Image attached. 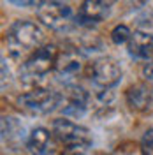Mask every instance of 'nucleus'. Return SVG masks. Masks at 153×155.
<instances>
[{
	"mask_svg": "<svg viewBox=\"0 0 153 155\" xmlns=\"http://www.w3.org/2000/svg\"><path fill=\"white\" fill-rule=\"evenodd\" d=\"M44 46V32L37 23L28 19H19L11 25L7 32V48L12 58H21L27 53Z\"/></svg>",
	"mask_w": 153,
	"mask_h": 155,
	"instance_id": "f257e3e1",
	"label": "nucleus"
},
{
	"mask_svg": "<svg viewBox=\"0 0 153 155\" xmlns=\"http://www.w3.org/2000/svg\"><path fill=\"white\" fill-rule=\"evenodd\" d=\"M58 53L60 51L53 44L41 46L34 53H30V57L21 64V67H19V78L25 83H35L37 79L44 78L49 71L55 69Z\"/></svg>",
	"mask_w": 153,
	"mask_h": 155,
	"instance_id": "f03ea898",
	"label": "nucleus"
},
{
	"mask_svg": "<svg viewBox=\"0 0 153 155\" xmlns=\"http://www.w3.org/2000/svg\"><path fill=\"white\" fill-rule=\"evenodd\" d=\"M62 94L48 88H35L18 97V104L30 115H48L60 106Z\"/></svg>",
	"mask_w": 153,
	"mask_h": 155,
	"instance_id": "7ed1b4c3",
	"label": "nucleus"
},
{
	"mask_svg": "<svg viewBox=\"0 0 153 155\" xmlns=\"http://www.w3.org/2000/svg\"><path fill=\"white\" fill-rule=\"evenodd\" d=\"M88 74H90V81L102 92H107V90L115 88L122 81V76H123L120 64L109 57H102L95 60L90 65Z\"/></svg>",
	"mask_w": 153,
	"mask_h": 155,
	"instance_id": "20e7f679",
	"label": "nucleus"
},
{
	"mask_svg": "<svg viewBox=\"0 0 153 155\" xmlns=\"http://www.w3.org/2000/svg\"><path fill=\"white\" fill-rule=\"evenodd\" d=\"M53 136L65 146L88 148L93 141L92 132L86 127L77 125V124L70 122V120H65V118H58V120L53 122Z\"/></svg>",
	"mask_w": 153,
	"mask_h": 155,
	"instance_id": "39448f33",
	"label": "nucleus"
},
{
	"mask_svg": "<svg viewBox=\"0 0 153 155\" xmlns=\"http://www.w3.org/2000/svg\"><path fill=\"white\" fill-rule=\"evenodd\" d=\"M39 19L51 30H67L72 23V11L69 5L58 0H46L39 4L37 9Z\"/></svg>",
	"mask_w": 153,
	"mask_h": 155,
	"instance_id": "423d86ee",
	"label": "nucleus"
},
{
	"mask_svg": "<svg viewBox=\"0 0 153 155\" xmlns=\"http://www.w3.org/2000/svg\"><path fill=\"white\" fill-rule=\"evenodd\" d=\"M88 102H90V95L86 94L83 88L76 87V85H69L67 92L62 94V101H60V109L65 116L70 118H81L88 109Z\"/></svg>",
	"mask_w": 153,
	"mask_h": 155,
	"instance_id": "0eeeda50",
	"label": "nucleus"
},
{
	"mask_svg": "<svg viewBox=\"0 0 153 155\" xmlns=\"http://www.w3.org/2000/svg\"><path fill=\"white\" fill-rule=\"evenodd\" d=\"M83 69V62H81V57L77 55L76 51H70V49H65V51H60L57 58V65H55V72L60 81H63L65 85H72V81L77 78V74L81 72Z\"/></svg>",
	"mask_w": 153,
	"mask_h": 155,
	"instance_id": "6e6552de",
	"label": "nucleus"
},
{
	"mask_svg": "<svg viewBox=\"0 0 153 155\" xmlns=\"http://www.w3.org/2000/svg\"><path fill=\"white\" fill-rule=\"evenodd\" d=\"M107 14H109V5H106L102 0H83L77 11L76 21L79 25L92 27L104 21Z\"/></svg>",
	"mask_w": 153,
	"mask_h": 155,
	"instance_id": "1a4fd4ad",
	"label": "nucleus"
},
{
	"mask_svg": "<svg viewBox=\"0 0 153 155\" xmlns=\"http://www.w3.org/2000/svg\"><path fill=\"white\" fill-rule=\"evenodd\" d=\"M127 49L130 53V57L150 62L153 60V34L137 30L130 35V41L127 42Z\"/></svg>",
	"mask_w": 153,
	"mask_h": 155,
	"instance_id": "9d476101",
	"label": "nucleus"
},
{
	"mask_svg": "<svg viewBox=\"0 0 153 155\" xmlns=\"http://www.w3.org/2000/svg\"><path fill=\"white\" fill-rule=\"evenodd\" d=\"M125 99L130 109L134 111H148L153 104V88L146 83H135L125 92Z\"/></svg>",
	"mask_w": 153,
	"mask_h": 155,
	"instance_id": "9b49d317",
	"label": "nucleus"
},
{
	"mask_svg": "<svg viewBox=\"0 0 153 155\" xmlns=\"http://www.w3.org/2000/svg\"><path fill=\"white\" fill-rule=\"evenodd\" d=\"M27 148L32 155H49L53 148V134L44 127H35L27 137Z\"/></svg>",
	"mask_w": 153,
	"mask_h": 155,
	"instance_id": "f8f14e48",
	"label": "nucleus"
},
{
	"mask_svg": "<svg viewBox=\"0 0 153 155\" xmlns=\"http://www.w3.org/2000/svg\"><path fill=\"white\" fill-rule=\"evenodd\" d=\"M130 35H132V32L127 25H116L111 30V41L115 44H127L130 41Z\"/></svg>",
	"mask_w": 153,
	"mask_h": 155,
	"instance_id": "ddd939ff",
	"label": "nucleus"
},
{
	"mask_svg": "<svg viewBox=\"0 0 153 155\" xmlns=\"http://www.w3.org/2000/svg\"><path fill=\"white\" fill-rule=\"evenodd\" d=\"M141 152L143 155H153V129H148L141 137Z\"/></svg>",
	"mask_w": 153,
	"mask_h": 155,
	"instance_id": "4468645a",
	"label": "nucleus"
},
{
	"mask_svg": "<svg viewBox=\"0 0 153 155\" xmlns=\"http://www.w3.org/2000/svg\"><path fill=\"white\" fill-rule=\"evenodd\" d=\"M62 155H86V148H81V146H67Z\"/></svg>",
	"mask_w": 153,
	"mask_h": 155,
	"instance_id": "2eb2a0df",
	"label": "nucleus"
},
{
	"mask_svg": "<svg viewBox=\"0 0 153 155\" xmlns=\"http://www.w3.org/2000/svg\"><path fill=\"white\" fill-rule=\"evenodd\" d=\"M143 76H144V79H153V60H150V62H144V65H143Z\"/></svg>",
	"mask_w": 153,
	"mask_h": 155,
	"instance_id": "dca6fc26",
	"label": "nucleus"
},
{
	"mask_svg": "<svg viewBox=\"0 0 153 155\" xmlns=\"http://www.w3.org/2000/svg\"><path fill=\"white\" fill-rule=\"evenodd\" d=\"M7 2L16 5V7H32V5H35L34 0H7Z\"/></svg>",
	"mask_w": 153,
	"mask_h": 155,
	"instance_id": "f3484780",
	"label": "nucleus"
},
{
	"mask_svg": "<svg viewBox=\"0 0 153 155\" xmlns=\"http://www.w3.org/2000/svg\"><path fill=\"white\" fill-rule=\"evenodd\" d=\"M102 2H104L106 5H109V7H111V5H113V4H116L118 0H102Z\"/></svg>",
	"mask_w": 153,
	"mask_h": 155,
	"instance_id": "a211bd4d",
	"label": "nucleus"
},
{
	"mask_svg": "<svg viewBox=\"0 0 153 155\" xmlns=\"http://www.w3.org/2000/svg\"><path fill=\"white\" fill-rule=\"evenodd\" d=\"M42 2H46V0H34V4H35V5H39V4H42Z\"/></svg>",
	"mask_w": 153,
	"mask_h": 155,
	"instance_id": "6ab92c4d",
	"label": "nucleus"
}]
</instances>
